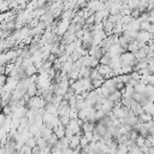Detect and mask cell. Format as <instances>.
<instances>
[{
    "label": "cell",
    "instance_id": "5b68a950",
    "mask_svg": "<svg viewBox=\"0 0 154 154\" xmlns=\"http://www.w3.org/2000/svg\"><path fill=\"white\" fill-rule=\"evenodd\" d=\"M25 145H27V146H29L30 148L35 147V146H36V141H35L34 136H33V137H29V138H28L27 141H25Z\"/></svg>",
    "mask_w": 154,
    "mask_h": 154
},
{
    "label": "cell",
    "instance_id": "4fadbf2b",
    "mask_svg": "<svg viewBox=\"0 0 154 154\" xmlns=\"http://www.w3.org/2000/svg\"><path fill=\"white\" fill-rule=\"evenodd\" d=\"M142 154H145V153H142Z\"/></svg>",
    "mask_w": 154,
    "mask_h": 154
},
{
    "label": "cell",
    "instance_id": "ba28073f",
    "mask_svg": "<svg viewBox=\"0 0 154 154\" xmlns=\"http://www.w3.org/2000/svg\"><path fill=\"white\" fill-rule=\"evenodd\" d=\"M40 154H51V148H49L48 146L41 148V149H40Z\"/></svg>",
    "mask_w": 154,
    "mask_h": 154
},
{
    "label": "cell",
    "instance_id": "9c48e42d",
    "mask_svg": "<svg viewBox=\"0 0 154 154\" xmlns=\"http://www.w3.org/2000/svg\"><path fill=\"white\" fill-rule=\"evenodd\" d=\"M31 154H40V148H38L37 146L33 147L31 148Z\"/></svg>",
    "mask_w": 154,
    "mask_h": 154
},
{
    "label": "cell",
    "instance_id": "8992f818",
    "mask_svg": "<svg viewBox=\"0 0 154 154\" xmlns=\"http://www.w3.org/2000/svg\"><path fill=\"white\" fill-rule=\"evenodd\" d=\"M87 145H88V141H87V138L82 135V136L80 137V147L82 148V147H86Z\"/></svg>",
    "mask_w": 154,
    "mask_h": 154
},
{
    "label": "cell",
    "instance_id": "52a82bcc",
    "mask_svg": "<svg viewBox=\"0 0 154 154\" xmlns=\"http://www.w3.org/2000/svg\"><path fill=\"white\" fill-rule=\"evenodd\" d=\"M83 136L87 138L88 143H89V142H91V141L93 140V131H88V133H84V134H83Z\"/></svg>",
    "mask_w": 154,
    "mask_h": 154
},
{
    "label": "cell",
    "instance_id": "6da1fadb",
    "mask_svg": "<svg viewBox=\"0 0 154 154\" xmlns=\"http://www.w3.org/2000/svg\"><path fill=\"white\" fill-rule=\"evenodd\" d=\"M81 129L84 133H88V131H93L95 129V123H91V122H83V124L81 125Z\"/></svg>",
    "mask_w": 154,
    "mask_h": 154
},
{
    "label": "cell",
    "instance_id": "7a4b0ae2",
    "mask_svg": "<svg viewBox=\"0 0 154 154\" xmlns=\"http://www.w3.org/2000/svg\"><path fill=\"white\" fill-rule=\"evenodd\" d=\"M80 135H73L71 138H70V142H69V147L71 149H75L80 146Z\"/></svg>",
    "mask_w": 154,
    "mask_h": 154
},
{
    "label": "cell",
    "instance_id": "3957f363",
    "mask_svg": "<svg viewBox=\"0 0 154 154\" xmlns=\"http://www.w3.org/2000/svg\"><path fill=\"white\" fill-rule=\"evenodd\" d=\"M134 142H135V145H136L137 147H142V146L145 145V137H143L142 135H138Z\"/></svg>",
    "mask_w": 154,
    "mask_h": 154
},
{
    "label": "cell",
    "instance_id": "277c9868",
    "mask_svg": "<svg viewBox=\"0 0 154 154\" xmlns=\"http://www.w3.org/2000/svg\"><path fill=\"white\" fill-rule=\"evenodd\" d=\"M128 154H142V152L140 150V147H137L135 145L133 148H130L129 150H128Z\"/></svg>",
    "mask_w": 154,
    "mask_h": 154
},
{
    "label": "cell",
    "instance_id": "8fae6325",
    "mask_svg": "<svg viewBox=\"0 0 154 154\" xmlns=\"http://www.w3.org/2000/svg\"><path fill=\"white\" fill-rule=\"evenodd\" d=\"M81 153V147L78 146L77 148H75V149H72V152H71V154H80Z\"/></svg>",
    "mask_w": 154,
    "mask_h": 154
},
{
    "label": "cell",
    "instance_id": "7c38bea8",
    "mask_svg": "<svg viewBox=\"0 0 154 154\" xmlns=\"http://www.w3.org/2000/svg\"><path fill=\"white\" fill-rule=\"evenodd\" d=\"M147 154H154V149H153V147H149V149H148V153Z\"/></svg>",
    "mask_w": 154,
    "mask_h": 154
},
{
    "label": "cell",
    "instance_id": "30bf717a",
    "mask_svg": "<svg viewBox=\"0 0 154 154\" xmlns=\"http://www.w3.org/2000/svg\"><path fill=\"white\" fill-rule=\"evenodd\" d=\"M148 149H149V147H147L146 145H143L142 147H140V150L142 152V153H145V154H147V153H148Z\"/></svg>",
    "mask_w": 154,
    "mask_h": 154
}]
</instances>
